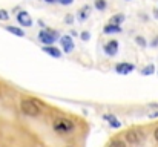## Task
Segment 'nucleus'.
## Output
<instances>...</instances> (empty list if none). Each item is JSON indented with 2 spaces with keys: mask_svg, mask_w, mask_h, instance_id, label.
<instances>
[{
  "mask_svg": "<svg viewBox=\"0 0 158 147\" xmlns=\"http://www.w3.org/2000/svg\"><path fill=\"white\" fill-rule=\"evenodd\" d=\"M20 106H22L23 113L29 115V116H39L42 113V107H43L42 103L35 98H25V100H22Z\"/></svg>",
  "mask_w": 158,
  "mask_h": 147,
  "instance_id": "nucleus-1",
  "label": "nucleus"
},
{
  "mask_svg": "<svg viewBox=\"0 0 158 147\" xmlns=\"http://www.w3.org/2000/svg\"><path fill=\"white\" fill-rule=\"evenodd\" d=\"M74 127H75V124L71 120H68V118H58V120L54 121L52 124V129L58 135H68V133H71L74 130Z\"/></svg>",
  "mask_w": 158,
  "mask_h": 147,
  "instance_id": "nucleus-2",
  "label": "nucleus"
},
{
  "mask_svg": "<svg viewBox=\"0 0 158 147\" xmlns=\"http://www.w3.org/2000/svg\"><path fill=\"white\" fill-rule=\"evenodd\" d=\"M60 39V34L58 31L55 29H49V28H45L39 32V40L43 43V45H54L57 40Z\"/></svg>",
  "mask_w": 158,
  "mask_h": 147,
  "instance_id": "nucleus-3",
  "label": "nucleus"
},
{
  "mask_svg": "<svg viewBox=\"0 0 158 147\" xmlns=\"http://www.w3.org/2000/svg\"><path fill=\"white\" fill-rule=\"evenodd\" d=\"M143 138H144V133L141 130H138V129H131V130L126 132V141L129 144H132V146L140 144Z\"/></svg>",
  "mask_w": 158,
  "mask_h": 147,
  "instance_id": "nucleus-4",
  "label": "nucleus"
},
{
  "mask_svg": "<svg viewBox=\"0 0 158 147\" xmlns=\"http://www.w3.org/2000/svg\"><path fill=\"white\" fill-rule=\"evenodd\" d=\"M17 22H19L20 26H25V28L32 26V18H31L29 12L28 11H23V9L17 12Z\"/></svg>",
  "mask_w": 158,
  "mask_h": 147,
  "instance_id": "nucleus-5",
  "label": "nucleus"
},
{
  "mask_svg": "<svg viewBox=\"0 0 158 147\" xmlns=\"http://www.w3.org/2000/svg\"><path fill=\"white\" fill-rule=\"evenodd\" d=\"M60 43H61L63 52H66V54H69V52H72L75 49V43H74L71 35H61L60 37Z\"/></svg>",
  "mask_w": 158,
  "mask_h": 147,
  "instance_id": "nucleus-6",
  "label": "nucleus"
},
{
  "mask_svg": "<svg viewBox=\"0 0 158 147\" xmlns=\"http://www.w3.org/2000/svg\"><path fill=\"white\" fill-rule=\"evenodd\" d=\"M134 71H135V64H132V63L123 61V63H118V64L115 66V72L120 74V75H129V74L134 72Z\"/></svg>",
  "mask_w": 158,
  "mask_h": 147,
  "instance_id": "nucleus-7",
  "label": "nucleus"
},
{
  "mask_svg": "<svg viewBox=\"0 0 158 147\" xmlns=\"http://www.w3.org/2000/svg\"><path fill=\"white\" fill-rule=\"evenodd\" d=\"M118 48H120L118 42L117 40H110V42H107L105 45V54L109 55V57H114V55L118 54Z\"/></svg>",
  "mask_w": 158,
  "mask_h": 147,
  "instance_id": "nucleus-8",
  "label": "nucleus"
},
{
  "mask_svg": "<svg viewBox=\"0 0 158 147\" xmlns=\"http://www.w3.org/2000/svg\"><path fill=\"white\" fill-rule=\"evenodd\" d=\"M43 52H46L48 55H51L54 58H60L61 57V51L60 49H57L54 45H43Z\"/></svg>",
  "mask_w": 158,
  "mask_h": 147,
  "instance_id": "nucleus-9",
  "label": "nucleus"
},
{
  "mask_svg": "<svg viewBox=\"0 0 158 147\" xmlns=\"http://www.w3.org/2000/svg\"><path fill=\"white\" fill-rule=\"evenodd\" d=\"M89 11H91V6H89V5H86V6L80 8V9L77 11V20H78L80 23H83V22L89 17V14H91Z\"/></svg>",
  "mask_w": 158,
  "mask_h": 147,
  "instance_id": "nucleus-10",
  "label": "nucleus"
},
{
  "mask_svg": "<svg viewBox=\"0 0 158 147\" xmlns=\"http://www.w3.org/2000/svg\"><path fill=\"white\" fill-rule=\"evenodd\" d=\"M103 118H105V121L109 123V126H110L112 129H118V127H121V123H120V120H118L117 116L107 113V115H103Z\"/></svg>",
  "mask_w": 158,
  "mask_h": 147,
  "instance_id": "nucleus-11",
  "label": "nucleus"
},
{
  "mask_svg": "<svg viewBox=\"0 0 158 147\" xmlns=\"http://www.w3.org/2000/svg\"><path fill=\"white\" fill-rule=\"evenodd\" d=\"M103 32L105 34H120L121 32V26L120 25H110V23H107L105 28H103Z\"/></svg>",
  "mask_w": 158,
  "mask_h": 147,
  "instance_id": "nucleus-12",
  "label": "nucleus"
},
{
  "mask_svg": "<svg viewBox=\"0 0 158 147\" xmlns=\"http://www.w3.org/2000/svg\"><path fill=\"white\" fill-rule=\"evenodd\" d=\"M124 14H115V15H112L110 18H109V23L110 25H123V22H124Z\"/></svg>",
  "mask_w": 158,
  "mask_h": 147,
  "instance_id": "nucleus-13",
  "label": "nucleus"
},
{
  "mask_svg": "<svg viewBox=\"0 0 158 147\" xmlns=\"http://www.w3.org/2000/svg\"><path fill=\"white\" fill-rule=\"evenodd\" d=\"M6 31L17 35V37H25V31L22 28H17V26H6Z\"/></svg>",
  "mask_w": 158,
  "mask_h": 147,
  "instance_id": "nucleus-14",
  "label": "nucleus"
},
{
  "mask_svg": "<svg viewBox=\"0 0 158 147\" xmlns=\"http://www.w3.org/2000/svg\"><path fill=\"white\" fill-rule=\"evenodd\" d=\"M141 74L143 75H152V74H155V66L154 64H149V66H146V67H143L141 69Z\"/></svg>",
  "mask_w": 158,
  "mask_h": 147,
  "instance_id": "nucleus-15",
  "label": "nucleus"
},
{
  "mask_svg": "<svg viewBox=\"0 0 158 147\" xmlns=\"http://www.w3.org/2000/svg\"><path fill=\"white\" fill-rule=\"evenodd\" d=\"M94 6H95L97 11H105L106 8H107V3H106V0H95Z\"/></svg>",
  "mask_w": 158,
  "mask_h": 147,
  "instance_id": "nucleus-16",
  "label": "nucleus"
},
{
  "mask_svg": "<svg viewBox=\"0 0 158 147\" xmlns=\"http://www.w3.org/2000/svg\"><path fill=\"white\" fill-rule=\"evenodd\" d=\"M107 147H126V143L121 141V140H114V141L109 143V146Z\"/></svg>",
  "mask_w": 158,
  "mask_h": 147,
  "instance_id": "nucleus-17",
  "label": "nucleus"
},
{
  "mask_svg": "<svg viewBox=\"0 0 158 147\" xmlns=\"http://www.w3.org/2000/svg\"><path fill=\"white\" fill-rule=\"evenodd\" d=\"M0 20H2V22L9 20V12H8L6 9H0Z\"/></svg>",
  "mask_w": 158,
  "mask_h": 147,
  "instance_id": "nucleus-18",
  "label": "nucleus"
},
{
  "mask_svg": "<svg viewBox=\"0 0 158 147\" xmlns=\"http://www.w3.org/2000/svg\"><path fill=\"white\" fill-rule=\"evenodd\" d=\"M80 39H81V40H83V42H88V40H89V39H91V34H89V32H88V31H83V32H81V34H80Z\"/></svg>",
  "mask_w": 158,
  "mask_h": 147,
  "instance_id": "nucleus-19",
  "label": "nucleus"
},
{
  "mask_svg": "<svg viewBox=\"0 0 158 147\" xmlns=\"http://www.w3.org/2000/svg\"><path fill=\"white\" fill-rule=\"evenodd\" d=\"M135 42H137V43H138L141 48H144V46L148 45V43H146V40H144L143 37H140V35H138V37H135Z\"/></svg>",
  "mask_w": 158,
  "mask_h": 147,
  "instance_id": "nucleus-20",
  "label": "nucleus"
},
{
  "mask_svg": "<svg viewBox=\"0 0 158 147\" xmlns=\"http://www.w3.org/2000/svg\"><path fill=\"white\" fill-rule=\"evenodd\" d=\"M58 5H61V6H69V5H72L74 3V0H55Z\"/></svg>",
  "mask_w": 158,
  "mask_h": 147,
  "instance_id": "nucleus-21",
  "label": "nucleus"
},
{
  "mask_svg": "<svg viewBox=\"0 0 158 147\" xmlns=\"http://www.w3.org/2000/svg\"><path fill=\"white\" fill-rule=\"evenodd\" d=\"M72 22H74V15L68 14V15L64 17V23H66V25H72Z\"/></svg>",
  "mask_w": 158,
  "mask_h": 147,
  "instance_id": "nucleus-22",
  "label": "nucleus"
},
{
  "mask_svg": "<svg viewBox=\"0 0 158 147\" xmlns=\"http://www.w3.org/2000/svg\"><path fill=\"white\" fill-rule=\"evenodd\" d=\"M154 137H155V140L158 141V127L155 129V132H154Z\"/></svg>",
  "mask_w": 158,
  "mask_h": 147,
  "instance_id": "nucleus-23",
  "label": "nucleus"
},
{
  "mask_svg": "<svg viewBox=\"0 0 158 147\" xmlns=\"http://www.w3.org/2000/svg\"><path fill=\"white\" fill-rule=\"evenodd\" d=\"M45 2H46V3H49V5H51V3H55V0H45Z\"/></svg>",
  "mask_w": 158,
  "mask_h": 147,
  "instance_id": "nucleus-24",
  "label": "nucleus"
},
{
  "mask_svg": "<svg viewBox=\"0 0 158 147\" xmlns=\"http://www.w3.org/2000/svg\"><path fill=\"white\" fill-rule=\"evenodd\" d=\"M155 116H158V112L157 113H151V118H155Z\"/></svg>",
  "mask_w": 158,
  "mask_h": 147,
  "instance_id": "nucleus-25",
  "label": "nucleus"
},
{
  "mask_svg": "<svg viewBox=\"0 0 158 147\" xmlns=\"http://www.w3.org/2000/svg\"><path fill=\"white\" fill-rule=\"evenodd\" d=\"M154 14H155V17L158 18V9H155V11H154Z\"/></svg>",
  "mask_w": 158,
  "mask_h": 147,
  "instance_id": "nucleus-26",
  "label": "nucleus"
},
{
  "mask_svg": "<svg viewBox=\"0 0 158 147\" xmlns=\"http://www.w3.org/2000/svg\"><path fill=\"white\" fill-rule=\"evenodd\" d=\"M66 147H72V146H66Z\"/></svg>",
  "mask_w": 158,
  "mask_h": 147,
  "instance_id": "nucleus-27",
  "label": "nucleus"
},
{
  "mask_svg": "<svg viewBox=\"0 0 158 147\" xmlns=\"http://www.w3.org/2000/svg\"><path fill=\"white\" fill-rule=\"evenodd\" d=\"M126 2H131V0H126Z\"/></svg>",
  "mask_w": 158,
  "mask_h": 147,
  "instance_id": "nucleus-28",
  "label": "nucleus"
}]
</instances>
